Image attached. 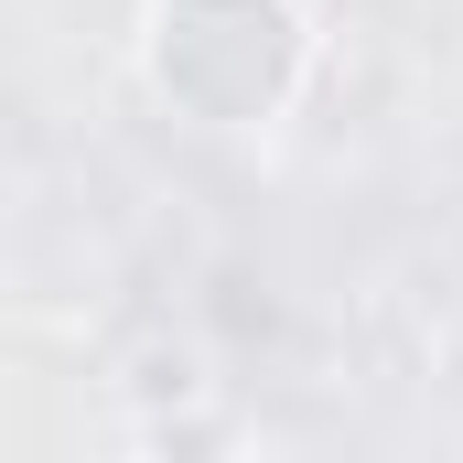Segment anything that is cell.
<instances>
[{"label": "cell", "mask_w": 463, "mask_h": 463, "mask_svg": "<svg viewBox=\"0 0 463 463\" xmlns=\"http://www.w3.org/2000/svg\"><path fill=\"white\" fill-rule=\"evenodd\" d=\"M324 65L302 0H151L140 11V87L194 129H280Z\"/></svg>", "instance_id": "obj_1"}, {"label": "cell", "mask_w": 463, "mask_h": 463, "mask_svg": "<svg viewBox=\"0 0 463 463\" xmlns=\"http://www.w3.org/2000/svg\"><path fill=\"white\" fill-rule=\"evenodd\" d=\"M109 399H118V431H129V453H140L151 431L227 410V355L205 345L194 324H140V335L109 355Z\"/></svg>", "instance_id": "obj_2"}]
</instances>
